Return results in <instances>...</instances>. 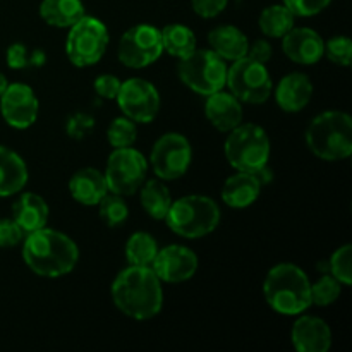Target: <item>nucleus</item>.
<instances>
[{"label":"nucleus","instance_id":"nucleus-1","mask_svg":"<svg viewBox=\"0 0 352 352\" xmlns=\"http://www.w3.org/2000/svg\"><path fill=\"white\" fill-rule=\"evenodd\" d=\"M110 294L116 308L134 320L155 318L164 306L160 278L151 267L124 268L112 282Z\"/></svg>","mask_w":352,"mask_h":352},{"label":"nucleus","instance_id":"nucleus-2","mask_svg":"<svg viewBox=\"0 0 352 352\" xmlns=\"http://www.w3.org/2000/svg\"><path fill=\"white\" fill-rule=\"evenodd\" d=\"M23 260L33 274L57 278L74 270L79 260V250L69 236L43 227L26 236Z\"/></svg>","mask_w":352,"mask_h":352},{"label":"nucleus","instance_id":"nucleus-3","mask_svg":"<svg viewBox=\"0 0 352 352\" xmlns=\"http://www.w3.org/2000/svg\"><path fill=\"white\" fill-rule=\"evenodd\" d=\"M263 296L275 313L298 316L311 306V284L298 265L278 263L265 277Z\"/></svg>","mask_w":352,"mask_h":352},{"label":"nucleus","instance_id":"nucleus-4","mask_svg":"<svg viewBox=\"0 0 352 352\" xmlns=\"http://www.w3.org/2000/svg\"><path fill=\"white\" fill-rule=\"evenodd\" d=\"M306 144L316 157L327 162L346 160L352 153V119L349 113L329 110L309 122Z\"/></svg>","mask_w":352,"mask_h":352},{"label":"nucleus","instance_id":"nucleus-5","mask_svg":"<svg viewBox=\"0 0 352 352\" xmlns=\"http://www.w3.org/2000/svg\"><path fill=\"white\" fill-rule=\"evenodd\" d=\"M164 220L177 236L184 239H198L208 236L219 227L220 208L208 196H182L172 201Z\"/></svg>","mask_w":352,"mask_h":352},{"label":"nucleus","instance_id":"nucleus-6","mask_svg":"<svg viewBox=\"0 0 352 352\" xmlns=\"http://www.w3.org/2000/svg\"><path fill=\"white\" fill-rule=\"evenodd\" d=\"M223 153L230 167L239 172H256L270 160V138L258 124H243L229 131Z\"/></svg>","mask_w":352,"mask_h":352},{"label":"nucleus","instance_id":"nucleus-7","mask_svg":"<svg viewBox=\"0 0 352 352\" xmlns=\"http://www.w3.org/2000/svg\"><path fill=\"white\" fill-rule=\"evenodd\" d=\"M177 74L196 95L208 96L226 88L227 65L213 50L196 48L189 55L179 58Z\"/></svg>","mask_w":352,"mask_h":352},{"label":"nucleus","instance_id":"nucleus-8","mask_svg":"<svg viewBox=\"0 0 352 352\" xmlns=\"http://www.w3.org/2000/svg\"><path fill=\"white\" fill-rule=\"evenodd\" d=\"M109 30L100 19L85 16L69 28L65 54L76 67L95 65L109 47Z\"/></svg>","mask_w":352,"mask_h":352},{"label":"nucleus","instance_id":"nucleus-9","mask_svg":"<svg viewBox=\"0 0 352 352\" xmlns=\"http://www.w3.org/2000/svg\"><path fill=\"white\" fill-rule=\"evenodd\" d=\"M226 86L239 102L260 105L272 95V76L267 65L250 57H241L227 69Z\"/></svg>","mask_w":352,"mask_h":352},{"label":"nucleus","instance_id":"nucleus-10","mask_svg":"<svg viewBox=\"0 0 352 352\" xmlns=\"http://www.w3.org/2000/svg\"><path fill=\"white\" fill-rule=\"evenodd\" d=\"M148 162L133 146L113 148L107 160L105 181L109 192L120 196H131L141 188L146 179Z\"/></svg>","mask_w":352,"mask_h":352},{"label":"nucleus","instance_id":"nucleus-11","mask_svg":"<svg viewBox=\"0 0 352 352\" xmlns=\"http://www.w3.org/2000/svg\"><path fill=\"white\" fill-rule=\"evenodd\" d=\"M162 52L160 30L151 24H136L120 38L117 57L126 67L143 69L153 64Z\"/></svg>","mask_w":352,"mask_h":352},{"label":"nucleus","instance_id":"nucleus-12","mask_svg":"<svg viewBox=\"0 0 352 352\" xmlns=\"http://www.w3.org/2000/svg\"><path fill=\"white\" fill-rule=\"evenodd\" d=\"M150 160L155 174L162 181H175L182 177L191 165V143L179 133L164 134L155 141Z\"/></svg>","mask_w":352,"mask_h":352},{"label":"nucleus","instance_id":"nucleus-13","mask_svg":"<svg viewBox=\"0 0 352 352\" xmlns=\"http://www.w3.org/2000/svg\"><path fill=\"white\" fill-rule=\"evenodd\" d=\"M116 100L124 116L136 124L151 122L160 112V95L146 79L131 78L120 82Z\"/></svg>","mask_w":352,"mask_h":352},{"label":"nucleus","instance_id":"nucleus-14","mask_svg":"<svg viewBox=\"0 0 352 352\" xmlns=\"http://www.w3.org/2000/svg\"><path fill=\"white\" fill-rule=\"evenodd\" d=\"M38 98L31 86L14 82L0 96V112L3 120L14 129H28L38 119Z\"/></svg>","mask_w":352,"mask_h":352},{"label":"nucleus","instance_id":"nucleus-15","mask_svg":"<svg viewBox=\"0 0 352 352\" xmlns=\"http://www.w3.org/2000/svg\"><path fill=\"white\" fill-rule=\"evenodd\" d=\"M151 270L157 274L160 282L167 284H181L189 280L198 270V256L189 248L181 244H172L158 250Z\"/></svg>","mask_w":352,"mask_h":352},{"label":"nucleus","instance_id":"nucleus-16","mask_svg":"<svg viewBox=\"0 0 352 352\" xmlns=\"http://www.w3.org/2000/svg\"><path fill=\"white\" fill-rule=\"evenodd\" d=\"M325 41L311 28H292L282 36V50L292 62L313 65L323 58Z\"/></svg>","mask_w":352,"mask_h":352},{"label":"nucleus","instance_id":"nucleus-17","mask_svg":"<svg viewBox=\"0 0 352 352\" xmlns=\"http://www.w3.org/2000/svg\"><path fill=\"white\" fill-rule=\"evenodd\" d=\"M291 340L298 352H327L332 346V330L325 320L302 315L292 325Z\"/></svg>","mask_w":352,"mask_h":352},{"label":"nucleus","instance_id":"nucleus-18","mask_svg":"<svg viewBox=\"0 0 352 352\" xmlns=\"http://www.w3.org/2000/svg\"><path fill=\"white\" fill-rule=\"evenodd\" d=\"M205 116L215 129L229 133L243 122V105L232 93L220 89L206 96Z\"/></svg>","mask_w":352,"mask_h":352},{"label":"nucleus","instance_id":"nucleus-19","mask_svg":"<svg viewBox=\"0 0 352 352\" xmlns=\"http://www.w3.org/2000/svg\"><path fill=\"white\" fill-rule=\"evenodd\" d=\"M313 98V82L302 72H291L278 81L275 89L277 105L284 112L294 113L306 109Z\"/></svg>","mask_w":352,"mask_h":352},{"label":"nucleus","instance_id":"nucleus-20","mask_svg":"<svg viewBox=\"0 0 352 352\" xmlns=\"http://www.w3.org/2000/svg\"><path fill=\"white\" fill-rule=\"evenodd\" d=\"M261 182L254 175V172H239L230 175L222 188V199L230 208H248L253 205L261 192Z\"/></svg>","mask_w":352,"mask_h":352},{"label":"nucleus","instance_id":"nucleus-21","mask_svg":"<svg viewBox=\"0 0 352 352\" xmlns=\"http://www.w3.org/2000/svg\"><path fill=\"white\" fill-rule=\"evenodd\" d=\"M48 215L50 208L47 201L34 192H23L12 205V219L23 229L24 236L47 227Z\"/></svg>","mask_w":352,"mask_h":352},{"label":"nucleus","instance_id":"nucleus-22","mask_svg":"<svg viewBox=\"0 0 352 352\" xmlns=\"http://www.w3.org/2000/svg\"><path fill=\"white\" fill-rule=\"evenodd\" d=\"M69 192L74 201L85 206H96L100 199L109 192L105 175L91 167L74 172L69 181Z\"/></svg>","mask_w":352,"mask_h":352},{"label":"nucleus","instance_id":"nucleus-23","mask_svg":"<svg viewBox=\"0 0 352 352\" xmlns=\"http://www.w3.org/2000/svg\"><path fill=\"white\" fill-rule=\"evenodd\" d=\"M26 184V162L16 151L0 144V198L17 195Z\"/></svg>","mask_w":352,"mask_h":352},{"label":"nucleus","instance_id":"nucleus-24","mask_svg":"<svg viewBox=\"0 0 352 352\" xmlns=\"http://www.w3.org/2000/svg\"><path fill=\"white\" fill-rule=\"evenodd\" d=\"M208 41L212 50L223 60H237L241 57H246L248 54V40L246 34L239 28L232 24H223L217 26L215 30L210 31Z\"/></svg>","mask_w":352,"mask_h":352},{"label":"nucleus","instance_id":"nucleus-25","mask_svg":"<svg viewBox=\"0 0 352 352\" xmlns=\"http://www.w3.org/2000/svg\"><path fill=\"white\" fill-rule=\"evenodd\" d=\"M40 16L48 26L71 28L86 16L81 0H41Z\"/></svg>","mask_w":352,"mask_h":352},{"label":"nucleus","instance_id":"nucleus-26","mask_svg":"<svg viewBox=\"0 0 352 352\" xmlns=\"http://www.w3.org/2000/svg\"><path fill=\"white\" fill-rule=\"evenodd\" d=\"M141 206L155 220H164L172 205V196L162 179H150L141 184Z\"/></svg>","mask_w":352,"mask_h":352},{"label":"nucleus","instance_id":"nucleus-27","mask_svg":"<svg viewBox=\"0 0 352 352\" xmlns=\"http://www.w3.org/2000/svg\"><path fill=\"white\" fill-rule=\"evenodd\" d=\"M162 33V47L172 57L182 58L196 50V36L191 28L184 24H167Z\"/></svg>","mask_w":352,"mask_h":352},{"label":"nucleus","instance_id":"nucleus-28","mask_svg":"<svg viewBox=\"0 0 352 352\" xmlns=\"http://www.w3.org/2000/svg\"><path fill=\"white\" fill-rule=\"evenodd\" d=\"M296 16L284 6V3H274L261 10L260 19V30L265 36L270 38H282L287 31L294 28Z\"/></svg>","mask_w":352,"mask_h":352},{"label":"nucleus","instance_id":"nucleus-29","mask_svg":"<svg viewBox=\"0 0 352 352\" xmlns=\"http://www.w3.org/2000/svg\"><path fill=\"white\" fill-rule=\"evenodd\" d=\"M157 253V241L148 232H134L126 243V260L134 267H151Z\"/></svg>","mask_w":352,"mask_h":352},{"label":"nucleus","instance_id":"nucleus-30","mask_svg":"<svg viewBox=\"0 0 352 352\" xmlns=\"http://www.w3.org/2000/svg\"><path fill=\"white\" fill-rule=\"evenodd\" d=\"M6 60L10 69H21L28 67H41L47 60V55L41 48H30L24 43H12L6 52Z\"/></svg>","mask_w":352,"mask_h":352},{"label":"nucleus","instance_id":"nucleus-31","mask_svg":"<svg viewBox=\"0 0 352 352\" xmlns=\"http://www.w3.org/2000/svg\"><path fill=\"white\" fill-rule=\"evenodd\" d=\"M96 206H98L100 219L112 229L122 226L129 215V208H127V203L124 201V196L113 195V192L110 195L107 192Z\"/></svg>","mask_w":352,"mask_h":352},{"label":"nucleus","instance_id":"nucleus-32","mask_svg":"<svg viewBox=\"0 0 352 352\" xmlns=\"http://www.w3.org/2000/svg\"><path fill=\"white\" fill-rule=\"evenodd\" d=\"M138 138V127L134 120L129 117L122 116L117 117L110 122L109 129H107V140H109L110 146L113 148H127L133 146L136 143Z\"/></svg>","mask_w":352,"mask_h":352},{"label":"nucleus","instance_id":"nucleus-33","mask_svg":"<svg viewBox=\"0 0 352 352\" xmlns=\"http://www.w3.org/2000/svg\"><path fill=\"white\" fill-rule=\"evenodd\" d=\"M340 282L333 275H323L311 284V305L330 306L340 296Z\"/></svg>","mask_w":352,"mask_h":352},{"label":"nucleus","instance_id":"nucleus-34","mask_svg":"<svg viewBox=\"0 0 352 352\" xmlns=\"http://www.w3.org/2000/svg\"><path fill=\"white\" fill-rule=\"evenodd\" d=\"M330 275L337 278L342 285L352 284V246L344 244L332 254L329 261Z\"/></svg>","mask_w":352,"mask_h":352},{"label":"nucleus","instance_id":"nucleus-35","mask_svg":"<svg viewBox=\"0 0 352 352\" xmlns=\"http://www.w3.org/2000/svg\"><path fill=\"white\" fill-rule=\"evenodd\" d=\"M323 55H327L330 62L342 67H349L352 58V41L347 36H333L330 38L323 48Z\"/></svg>","mask_w":352,"mask_h":352},{"label":"nucleus","instance_id":"nucleus-36","mask_svg":"<svg viewBox=\"0 0 352 352\" xmlns=\"http://www.w3.org/2000/svg\"><path fill=\"white\" fill-rule=\"evenodd\" d=\"M284 6L298 17H311L323 12L332 0H282Z\"/></svg>","mask_w":352,"mask_h":352},{"label":"nucleus","instance_id":"nucleus-37","mask_svg":"<svg viewBox=\"0 0 352 352\" xmlns=\"http://www.w3.org/2000/svg\"><path fill=\"white\" fill-rule=\"evenodd\" d=\"M93 127H95V119L85 112L72 113L65 122V131L72 140H82L91 133Z\"/></svg>","mask_w":352,"mask_h":352},{"label":"nucleus","instance_id":"nucleus-38","mask_svg":"<svg viewBox=\"0 0 352 352\" xmlns=\"http://www.w3.org/2000/svg\"><path fill=\"white\" fill-rule=\"evenodd\" d=\"M24 232L14 219L0 220V248H14L23 241Z\"/></svg>","mask_w":352,"mask_h":352},{"label":"nucleus","instance_id":"nucleus-39","mask_svg":"<svg viewBox=\"0 0 352 352\" xmlns=\"http://www.w3.org/2000/svg\"><path fill=\"white\" fill-rule=\"evenodd\" d=\"M93 88H95L96 95L102 96V98L116 100L117 93H119L120 89V81L119 78L113 74H102L95 79Z\"/></svg>","mask_w":352,"mask_h":352},{"label":"nucleus","instance_id":"nucleus-40","mask_svg":"<svg viewBox=\"0 0 352 352\" xmlns=\"http://www.w3.org/2000/svg\"><path fill=\"white\" fill-rule=\"evenodd\" d=\"M191 3L198 16L212 19V17H217L220 12H223L229 0H191Z\"/></svg>","mask_w":352,"mask_h":352},{"label":"nucleus","instance_id":"nucleus-41","mask_svg":"<svg viewBox=\"0 0 352 352\" xmlns=\"http://www.w3.org/2000/svg\"><path fill=\"white\" fill-rule=\"evenodd\" d=\"M272 54H274V52H272L270 41L263 40V38L254 40L253 43L248 45L246 57L253 58V60L260 62V64H267V62L272 58Z\"/></svg>","mask_w":352,"mask_h":352},{"label":"nucleus","instance_id":"nucleus-42","mask_svg":"<svg viewBox=\"0 0 352 352\" xmlns=\"http://www.w3.org/2000/svg\"><path fill=\"white\" fill-rule=\"evenodd\" d=\"M7 86H9V82H7V78L2 74V72H0V96H2V93L6 91Z\"/></svg>","mask_w":352,"mask_h":352}]
</instances>
